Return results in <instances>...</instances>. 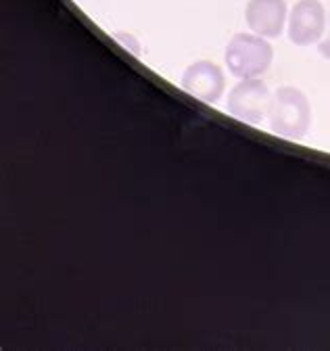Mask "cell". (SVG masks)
<instances>
[{
  "mask_svg": "<svg viewBox=\"0 0 330 351\" xmlns=\"http://www.w3.org/2000/svg\"><path fill=\"white\" fill-rule=\"evenodd\" d=\"M268 119L274 134L284 138H303L312 125V107L307 97L291 86L280 88L272 95Z\"/></svg>",
  "mask_w": 330,
  "mask_h": 351,
  "instance_id": "1",
  "label": "cell"
},
{
  "mask_svg": "<svg viewBox=\"0 0 330 351\" xmlns=\"http://www.w3.org/2000/svg\"><path fill=\"white\" fill-rule=\"evenodd\" d=\"M274 59V49L264 36L234 34L226 49V65L234 77L249 80L268 71Z\"/></svg>",
  "mask_w": 330,
  "mask_h": 351,
  "instance_id": "2",
  "label": "cell"
},
{
  "mask_svg": "<svg viewBox=\"0 0 330 351\" xmlns=\"http://www.w3.org/2000/svg\"><path fill=\"white\" fill-rule=\"evenodd\" d=\"M272 105V95L268 86L257 80H240L228 95V111L240 121L246 123H262L268 117Z\"/></svg>",
  "mask_w": 330,
  "mask_h": 351,
  "instance_id": "3",
  "label": "cell"
},
{
  "mask_svg": "<svg viewBox=\"0 0 330 351\" xmlns=\"http://www.w3.org/2000/svg\"><path fill=\"white\" fill-rule=\"evenodd\" d=\"M326 23L328 17L320 0H299L288 17V40L295 47H312L322 40Z\"/></svg>",
  "mask_w": 330,
  "mask_h": 351,
  "instance_id": "4",
  "label": "cell"
},
{
  "mask_svg": "<svg viewBox=\"0 0 330 351\" xmlns=\"http://www.w3.org/2000/svg\"><path fill=\"white\" fill-rule=\"evenodd\" d=\"M182 88L203 103H218L224 95L226 77L220 65L212 61H196L182 73Z\"/></svg>",
  "mask_w": 330,
  "mask_h": 351,
  "instance_id": "5",
  "label": "cell"
},
{
  "mask_svg": "<svg viewBox=\"0 0 330 351\" xmlns=\"http://www.w3.org/2000/svg\"><path fill=\"white\" fill-rule=\"evenodd\" d=\"M244 17L257 36L278 38L286 23V0H249Z\"/></svg>",
  "mask_w": 330,
  "mask_h": 351,
  "instance_id": "6",
  "label": "cell"
},
{
  "mask_svg": "<svg viewBox=\"0 0 330 351\" xmlns=\"http://www.w3.org/2000/svg\"><path fill=\"white\" fill-rule=\"evenodd\" d=\"M318 53L330 61V15H328V34L318 42Z\"/></svg>",
  "mask_w": 330,
  "mask_h": 351,
  "instance_id": "7",
  "label": "cell"
}]
</instances>
